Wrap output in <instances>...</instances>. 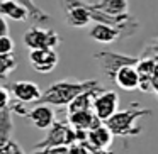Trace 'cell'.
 <instances>
[{"label": "cell", "instance_id": "cell-1", "mask_svg": "<svg viewBox=\"0 0 158 154\" xmlns=\"http://www.w3.org/2000/svg\"><path fill=\"white\" fill-rule=\"evenodd\" d=\"M100 83L97 80H85V81H75V80H61L55 81L41 93L38 102L48 103L55 107H66L78 93L85 92L89 88L99 86Z\"/></svg>", "mask_w": 158, "mask_h": 154}, {"label": "cell", "instance_id": "cell-2", "mask_svg": "<svg viewBox=\"0 0 158 154\" xmlns=\"http://www.w3.org/2000/svg\"><path fill=\"white\" fill-rule=\"evenodd\" d=\"M148 115H151L150 109H134V103H133V109H127V110L117 109L109 119L104 120V124H106L107 129L114 136L134 137L143 132V129L136 125V120L141 119V117H148Z\"/></svg>", "mask_w": 158, "mask_h": 154}, {"label": "cell", "instance_id": "cell-3", "mask_svg": "<svg viewBox=\"0 0 158 154\" xmlns=\"http://www.w3.org/2000/svg\"><path fill=\"white\" fill-rule=\"evenodd\" d=\"M94 59H95L97 66H99L102 76L107 81H114V75L116 71L124 65H136L138 58L134 56H126L116 51H99L94 53Z\"/></svg>", "mask_w": 158, "mask_h": 154}, {"label": "cell", "instance_id": "cell-4", "mask_svg": "<svg viewBox=\"0 0 158 154\" xmlns=\"http://www.w3.org/2000/svg\"><path fill=\"white\" fill-rule=\"evenodd\" d=\"M46 130H48L46 137L34 146L36 151H43L44 147L55 146V144H66V146H70V144H73L77 140L75 129L68 124V120H56L55 119V122Z\"/></svg>", "mask_w": 158, "mask_h": 154}, {"label": "cell", "instance_id": "cell-5", "mask_svg": "<svg viewBox=\"0 0 158 154\" xmlns=\"http://www.w3.org/2000/svg\"><path fill=\"white\" fill-rule=\"evenodd\" d=\"M24 46L27 49H41V48H53L56 49L61 42V38L53 29H41L31 27L24 34Z\"/></svg>", "mask_w": 158, "mask_h": 154}, {"label": "cell", "instance_id": "cell-6", "mask_svg": "<svg viewBox=\"0 0 158 154\" xmlns=\"http://www.w3.org/2000/svg\"><path fill=\"white\" fill-rule=\"evenodd\" d=\"M119 109V95L114 90L100 88L92 100V112L99 117V120H107Z\"/></svg>", "mask_w": 158, "mask_h": 154}, {"label": "cell", "instance_id": "cell-7", "mask_svg": "<svg viewBox=\"0 0 158 154\" xmlns=\"http://www.w3.org/2000/svg\"><path fill=\"white\" fill-rule=\"evenodd\" d=\"M65 9V22L68 27H87L92 22L85 0H61Z\"/></svg>", "mask_w": 158, "mask_h": 154}, {"label": "cell", "instance_id": "cell-8", "mask_svg": "<svg viewBox=\"0 0 158 154\" xmlns=\"http://www.w3.org/2000/svg\"><path fill=\"white\" fill-rule=\"evenodd\" d=\"M60 56L53 48L31 49L29 53V63L38 73H51L58 66Z\"/></svg>", "mask_w": 158, "mask_h": 154}, {"label": "cell", "instance_id": "cell-9", "mask_svg": "<svg viewBox=\"0 0 158 154\" xmlns=\"http://www.w3.org/2000/svg\"><path fill=\"white\" fill-rule=\"evenodd\" d=\"M112 140H114V134L107 129V125L104 122L87 130V142L94 147L95 152H107Z\"/></svg>", "mask_w": 158, "mask_h": 154}, {"label": "cell", "instance_id": "cell-10", "mask_svg": "<svg viewBox=\"0 0 158 154\" xmlns=\"http://www.w3.org/2000/svg\"><path fill=\"white\" fill-rule=\"evenodd\" d=\"M9 92L12 93V98L17 100V102L22 103H32L38 102L39 97H41L43 90L36 85L34 81H27V80H22V81H15L10 85V90Z\"/></svg>", "mask_w": 158, "mask_h": 154}, {"label": "cell", "instance_id": "cell-11", "mask_svg": "<svg viewBox=\"0 0 158 154\" xmlns=\"http://www.w3.org/2000/svg\"><path fill=\"white\" fill-rule=\"evenodd\" d=\"M26 117L31 120L36 129H41V130H46L56 119L55 110H53L48 103H39V105L34 107L32 110H27Z\"/></svg>", "mask_w": 158, "mask_h": 154}, {"label": "cell", "instance_id": "cell-12", "mask_svg": "<svg viewBox=\"0 0 158 154\" xmlns=\"http://www.w3.org/2000/svg\"><path fill=\"white\" fill-rule=\"evenodd\" d=\"M114 83L119 88L126 90V92H133L138 90V83H139V73H138L134 65H124L114 75Z\"/></svg>", "mask_w": 158, "mask_h": 154}, {"label": "cell", "instance_id": "cell-13", "mask_svg": "<svg viewBox=\"0 0 158 154\" xmlns=\"http://www.w3.org/2000/svg\"><path fill=\"white\" fill-rule=\"evenodd\" d=\"M68 124L73 129L89 130V129H92V127L102 124V120H99V117H97L92 110H78V112L68 113Z\"/></svg>", "mask_w": 158, "mask_h": 154}, {"label": "cell", "instance_id": "cell-14", "mask_svg": "<svg viewBox=\"0 0 158 154\" xmlns=\"http://www.w3.org/2000/svg\"><path fill=\"white\" fill-rule=\"evenodd\" d=\"M90 39H94L95 42H102V44H110V42L121 41V36L117 32V29H114L112 26L102 24V22H95L89 31Z\"/></svg>", "mask_w": 158, "mask_h": 154}, {"label": "cell", "instance_id": "cell-15", "mask_svg": "<svg viewBox=\"0 0 158 154\" xmlns=\"http://www.w3.org/2000/svg\"><path fill=\"white\" fill-rule=\"evenodd\" d=\"M100 88H102V86L99 85V86H94V88H89V90H85V92L78 93V95L66 105L68 107V113L78 112V110H92V100Z\"/></svg>", "mask_w": 158, "mask_h": 154}, {"label": "cell", "instance_id": "cell-16", "mask_svg": "<svg viewBox=\"0 0 158 154\" xmlns=\"http://www.w3.org/2000/svg\"><path fill=\"white\" fill-rule=\"evenodd\" d=\"M0 15H4L12 21L24 22L27 21L29 14L21 4H17L15 0H0Z\"/></svg>", "mask_w": 158, "mask_h": 154}, {"label": "cell", "instance_id": "cell-17", "mask_svg": "<svg viewBox=\"0 0 158 154\" xmlns=\"http://www.w3.org/2000/svg\"><path fill=\"white\" fill-rule=\"evenodd\" d=\"M12 109L5 107L0 109V144H4L5 140H9L14 132V120H12Z\"/></svg>", "mask_w": 158, "mask_h": 154}, {"label": "cell", "instance_id": "cell-18", "mask_svg": "<svg viewBox=\"0 0 158 154\" xmlns=\"http://www.w3.org/2000/svg\"><path fill=\"white\" fill-rule=\"evenodd\" d=\"M90 5L107 14H124L129 9L127 0H99V2H90Z\"/></svg>", "mask_w": 158, "mask_h": 154}, {"label": "cell", "instance_id": "cell-19", "mask_svg": "<svg viewBox=\"0 0 158 154\" xmlns=\"http://www.w3.org/2000/svg\"><path fill=\"white\" fill-rule=\"evenodd\" d=\"M15 2H17V4H21L22 7L27 10L29 17H31L34 22H44V21H49V19H51V15H49L48 12L41 10V9H39L34 2H32V0H15Z\"/></svg>", "mask_w": 158, "mask_h": 154}, {"label": "cell", "instance_id": "cell-20", "mask_svg": "<svg viewBox=\"0 0 158 154\" xmlns=\"http://www.w3.org/2000/svg\"><path fill=\"white\" fill-rule=\"evenodd\" d=\"M15 68H17V58L14 56V53L0 54V78H9Z\"/></svg>", "mask_w": 158, "mask_h": 154}, {"label": "cell", "instance_id": "cell-21", "mask_svg": "<svg viewBox=\"0 0 158 154\" xmlns=\"http://www.w3.org/2000/svg\"><path fill=\"white\" fill-rule=\"evenodd\" d=\"M138 58H150L158 63V38H153L150 41H146V46H144L143 53Z\"/></svg>", "mask_w": 158, "mask_h": 154}, {"label": "cell", "instance_id": "cell-22", "mask_svg": "<svg viewBox=\"0 0 158 154\" xmlns=\"http://www.w3.org/2000/svg\"><path fill=\"white\" fill-rule=\"evenodd\" d=\"M0 152H10V154L15 152V154H22V152H24V147L19 146V144L10 137V139L5 140L4 144H0Z\"/></svg>", "mask_w": 158, "mask_h": 154}, {"label": "cell", "instance_id": "cell-23", "mask_svg": "<svg viewBox=\"0 0 158 154\" xmlns=\"http://www.w3.org/2000/svg\"><path fill=\"white\" fill-rule=\"evenodd\" d=\"M7 53H14V41L9 38V34L0 36V54H7Z\"/></svg>", "mask_w": 158, "mask_h": 154}, {"label": "cell", "instance_id": "cell-24", "mask_svg": "<svg viewBox=\"0 0 158 154\" xmlns=\"http://www.w3.org/2000/svg\"><path fill=\"white\" fill-rule=\"evenodd\" d=\"M43 152H48V154H66V152H70V147L66 146V144H55V146L44 147Z\"/></svg>", "mask_w": 158, "mask_h": 154}, {"label": "cell", "instance_id": "cell-25", "mask_svg": "<svg viewBox=\"0 0 158 154\" xmlns=\"http://www.w3.org/2000/svg\"><path fill=\"white\" fill-rule=\"evenodd\" d=\"M10 92H9V88H4V86H0V109H5V107H9V103H10Z\"/></svg>", "mask_w": 158, "mask_h": 154}, {"label": "cell", "instance_id": "cell-26", "mask_svg": "<svg viewBox=\"0 0 158 154\" xmlns=\"http://www.w3.org/2000/svg\"><path fill=\"white\" fill-rule=\"evenodd\" d=\"M5 34H9V24L4 15H0V36H5Z\"/></svg>", "mask_w": 158, "mask_h": 154}, {"label": "cell", "instance_id": "cell-27", "mask_svg": "<svg viewBox=\"0 0 158 154\" xmlns=\"http://www.w3.org/2000/svg\"><path fill=\"white\" fill-rule=\"evenodd\" d=\"M151 93L158 98V76H151Z\"/></svg>", "mask_w": 158, "mask_h": 154}, {"label": "cell", "instance_id": "cell-28", "mask_svg": "<svg viewBox=\"0 0 158 154\" xmlns=\"http://www.w3.org/2000/svg\"><path fill=\"white\" fill-rule=\"evenodd\" d=\"M153 76H158V63H156V66H155V73H153Z\"/></svg>", "mask_w": 158, "mask_h": 154}]
</instances>
